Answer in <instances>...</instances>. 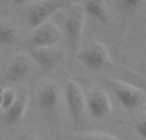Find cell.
<instances>
[{"instance_id":"6da1fadb","label":"cell","mask_w":146,"mask_h":140,"mask_svg":"<svg viewBox=\"0 0 146 140\" xmlns=\"http://www.w3.org/2000/svg\"><path fill=\"white\" fill-rule=\"evenodd\" d=\"M78 59L90 69H101L110 64V54L104 44L99 41L88 43L78 51Z\"/></svg>"},{"instance_id":"7a4b0ae2","label":"cell","mask_w":146,"mask_h":140,"mask_svg":"<svg viewBox=\"0 0 146 140\" xmlns=\"http://www.w3.org/2000/svg\"><path fill=\"white\" fill-rule=\"evenodd\" d=\"M71 4V0H40L30 7L27 19L31 27H37L46 22L54 13Z\"/></svg>"},{"instance_id":"3957f363","label":"cell","mask_w":146,"mask_h":140,"mask_svg":"<svg viewBox=\"0 0 146 140\" xmlns=\"http://www.w3.org/2000/svg\"><path fill=\"white\" fill-rule=\"evenodd\" d=\"M64 99L71 118L74 122H81L86 109V97L77 81L69 80L64 85Z\"/></svg>"},{"instance_id":"277c9868","label":"cell","mask_w":146,"mask_h":140,"mask_svg":"<svg viewBox=\"0 0 146 140\" xmlns=\"http://www.w3.org/2000/svg\"><path fill=\"white\" fill-rule=\"evenodd\" d=\"M60 39V30L55 23L44 22L40 26L35 27V30L26 39V46L28 49L40 48V46L56 45Z\"/></svg>"},{"instance_id":"5b68a950","label":"cell","mask_w":146,"mask_h":140,"mask_svg":"<svg viewBox=\"0 0 146 140\" xmlns=\"http://www.w3.org/2000/svg\"><path fill=\"white\" fill-rule=\"evenodd\" d=\"M111 89H113L117 100L127 109H136L142 104L144 95L137 87L122 81H113Z\"/></svg>"},{"instance_id":"8992f818","label":"cell","mask_w":146,"mask_h":140,"mask_svg":"<svg viewBox=\"0 0 146 140\" xmlns=\"http://www.w3.org/2000/svg\"><path fill=\"white\" fill-rule=\"evenodd\" d=\"M83 28H85L83 13L81 10H73L64 21V33H66L67 41L72 50H76L80 45Z\"/></svg>"},{"instance_id":"52a82bcc","label":"cell","mask_w":146,"mask_h":140,"mask_svg":"<svg viewBox=\"0 0 146 140\" xmlns=\"http://www.w3.org/2000/svg\"><path fill=\"white\" fill-rule=\"evenodd\" d=\"M86 108L88 113L95 118H105L111 111L109 97L101 90H92L86 95Z\"/></svg>"},{"instance_id":"ba28073f","label":"cell","mask_w":146,"mask_h":140,"mask_svg":"<svg viewBox=\"0 0 146 140\" xmlns=\"http://www.w3.org/2000/svg\"><path fill=\"white\" fill-rule=\"evenodd\" d=\"M40 111L45 115H54L60 103V90L55 84H45L37 94Z\"/></svg>"},{"instance_id":"9c48e42d","label":"cell","mask_w":146,"mask_h":140,"mask_svg":"<svg viewBox=\"0 0 146 140\" xmlns=\"http://www.w3.org/2000/svg\"><path fill=\"white\" fill-rule=\"evenodd\" d=\"M30 54L35 63L44 71L54 68L56 63L62 59V50H59L55 45L51 46H40V48L30 49Z\"/></svg>"},{"instance_id":"30bf717a","label":"cell","mask_w":146,"mask_h":140,"mask_svg":"<svg viewBox=\"0 0 146 140\" xmlns=\"http://www.w3.org/2000/svg\"><path fill=\"white\" fill-rule=\"evenodd\" d=\"M30 67H31L30 58L27 55H25V54H17L9 63L5 79L10 82L19 81L23 77H26V75L30 72Z\"/></svg>"},{"instance_id":"8fae6325","label":"cell","mask_w":146,"mask_h":140,"mask_svg":"<svg viewBox=\"0 0 146 140\" xmlns=\"http://www.w3.org/2000/svg\"><path fill=\"white\" fill-rule=\"evenodd\" d=\"M27 111V98L25 95H17V99L12 103V105L4 109L3 120L8 125H17L25 117Z\"/></svg>"},{"instance_id":"7c38bea8","label":"cell","mask_w":146,"mask_h":140,"mask_svg":"<svg viewBox=\"0 0 146 140\" xmlns=\"http://www.w3.org/2000/svg\"><path fill=\"white\" fill-rule=\"evenodd\" d=\"M85 13L100 23H106L109 19L105 0H85Z\"/></svg>"},{"instance_id":"4fadbf2b","label":"cell","mask_w":146,"mask_h":140,"mask_svg":"<svg viewBox=\"0 0 146 140\" xmlns=\"http://www.w3.org/2000/svg\"><path fill=\"white\" fill-rule=\"evenodd\" d=\"M17 28L10 22H0V45H10L17 40Z\"/></svg>"},{"instance_id":"5bb4252c","label":"cell","mask_w":146,"mask_h":140,"mask_svg":"<svg viewBox=\"0 0 146 140\" xmlns=\"http://www.w3.org/2000/svg\"><path fill=\"white\" fill-rule=\"evenodd\" d=\"M146 0H118V9L122 14L132 15L144 7Z\"/></svg>"},{"instance_id":"9a60e30c","label":"cell","mask_w":146,"mask_h":140,"mask_svg":"<svg viewBox=\"0 0 146 140\" xmlns=\"http://www.w3.org/2000/svg\"><path fill=\"white\" fill-rule=\"evenodd\" d=\"M17 99V94L12 87H8V89L3 90L1 94V109H7L9 105H12V103Z\"/></svg>"},{"instance_id":"2e32d148","label":"cell","mask_w":146,"mask_h":140,"mask_svg":"<svg viewBox=\"0 0 146 140\" xmlns=\"http://www.w3.org/2000/svg\"><path fill=\"white\" fill-rule=\"evenodd\" d=\"M80 140H119V139L113 135H109V134L90 133V134H85L83 136H81Z\"/></svg>"},{"instance_id":"e0dca14e","label":"cell","mask_w":146,"mask_h":140,"mask_svg":"<svg viewBox=\"0 0 146 140\" xmlns=\"http://www.w3.org/2000/svg\"><path fill=\"white\" fill-rule=\"evenodd\" d=\"M135 130H136L137 135H139L140 138L146 140V117H142L137 121L136 126H135Z\"/></svg>"},{"instance_id":"ac0fdd59","label":"cell","mask_w":146,"mask_h":140,"mask_svg":"<svg viewBox=\"0 0 146 140\" xmlns=\"http://www.w3.org/2000/svg\"><path fill=\"white\" fill-rule=\"evenodd\" d=\"M15 140H38L36 138L35 135H32V134H28V133H25L22 134V135H19Z\"/></svg>"},{"instance_id":"d6986e66","label":"cell","mask_w":146,"mask_h":140,"mask_svg":"<svg viewBox=\"0 0 146 140\" xmlns=\"http://www.w3.org/2000/svg\"><path fill=\"white\" fill-rule=\"evenodd\" d=\"M13 1H14L17 5H22V4H25L27 0H13Z\"/></svg>"},{"instance_id":"ffe728a7","label":"cell","mask_w":146,"mask_h":140,"mask_svg":"<svg viewBox=\"0 0 146 140\" xmlns=\"http://www.w3.org/2000/svg\"><path fill=\"white\" fill-rule=\"evenodd\" d=\"M3 87H0V109H1V94H3Z\"/></svg>"}]
</instances>
